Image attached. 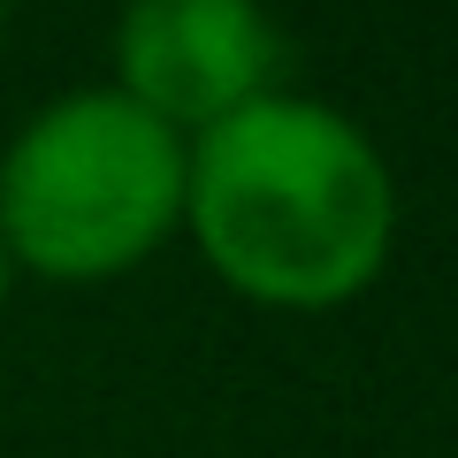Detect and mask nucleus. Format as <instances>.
Segmentation results:
<instances>
[{"instance_id": "nucleus-1", "label": "nucleus", "mask_w": 458, "mask_h": 458, "mask_svg": "<svg viewBox=\"0 0 458 458\" xmlns=\"http://www.w3.org/2000/svg\"><path fill=\"white\" fill-rule=\"evenodd\" d=\"M183 237L245 306L336 313L397 252V176L367 123L283 84L191 138Z\"/></svg>"}, {"instance_id": "nucleus-2", "label": "nucleus", "mask_w": 458, "mask_h": 458, "mask_svg": "<svg viewBox=\"0 0 458 458\" xmlns=\"http://www.w3.org/2000/svg\"><path fill=\"white\" fill-rule=\"evenodd\" d=\"M191 138L153 123L114 84H77L0 153V245L16 276L99 291L183 237Z\"/></svg>"}, {"instance_id": "nucleus-4", "label": "nucleus", "mask_w": 458, "mask_h": 458, "mask_svg": "<svg viewBox=\"0 0 458 458\" xmlns=\"http://www.w3.org/2000/svg\"><path fill=\"white\" fill-rule=\"evenodd\" d=\"M16 260H8V245H0V321H8V306H16Z\"/></svg>"}, {"instance_id": "nucleus-5", "label": "nucleus", "mask_w": 458, "mask_h": 458, "mask_svg": "<svg viewBox=\"0 0 458 458\" xmlns=\"http://www.w3.org/2000/svg\"><path fill=\"white\" fill-rule=\"evenodd\" d=\"M0 38H8V0H0Z\"/></svg>"}, {"instance_id": "nucleus-3", "label": "nucleus", "mask_w": 458, "mask_h": 458, "mask_svg": "<svg viewBox=\"0 0 458 458\" xmlns=\"http://www.w3.org/2000/svg\"><path fill=\"white\" fill-rule=\"evenodd\" d=\"M107 47L114 92L176 138H199L283 92V31L267 0H123Z\"/></svg>"}]
</instances>
